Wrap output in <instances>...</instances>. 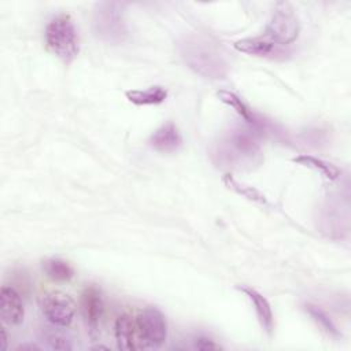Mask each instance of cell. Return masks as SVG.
Returning <instances> with one entry per match:
<instances>
[{"mask_svg": "<svg viewBox=\"0 0 351 351\" xmlns=\"http://www.w3.org/2000/svg\"><path fill=\"white\" fill-rule=\"evenodd\" d=\"M136 326L138 329L144 347H159L166 341L167 324L160 310L147 307L137 315Z\"/></svg>", "mask_w": 351, "mask_h": 351, "instance_id": "52a82bcc", "label": "cell"}, {"mask_svg": "<svg viewBox=\"0 0 351 351\" xmlns=\"http://www.w3.org/2000/svg\"><path fill=\"white\" fill-rule=\"evenodd\" d=\"M47 344L52 350H71L69 339L60 333H49L47 336Z\"/></svg>", "mask_w": 351, "mask_h": 351, "instance_id": "ffe728a7", "label": "cell"}, {"mask_svg": "<svg viewBox=\"0 0 351 351\" xmlns=\"http://www.w3.org/2000/svg\"><path fill=\"white\" fill-rule=\"evenodd\" d=\"M136 325L129 314H122L115 321V340L119 350H136Z\"/></svg>", "mask_w": 351, "mask_h": 351, "instance_id": "4fadbf2b", "label": "cell"}, {"mask_svg": "<svg viewBox=\"0 0 351 351\" xmlns=\"http://www.w3.org/2000/svg\"><path fill=\"white\" fill-rule=\"evenodd\" d=\"M306 311L310 314V317L329 335L335 336V337H339L340 333H339V329L336 328V325L333 324V321L330 319V317L318 306L315 304H306Z\"/></svg>", "mask_w": 351, "mask_h": 351, "instance_id": "ac0fdd59", "label": "cell"}, {"mask_svg": "<svg viewBox=\"0 0 351 351\" xmlns=\"http://www.w3.org/2000/svg\"><path fill=\"white\" fill-rule=\"evenodd\" d=\"M93 30L107 43H121L128 36L122 4L117 1H100L93 10Z\"/></svg>", "mask_w": 351, "mask_h": 351, "instance_id": "277c9868", "label": "cell"}, {"mask_svg": "<svg viewBox=\"0 0 351 351\" xmlns=\"http://www.w3.org/2000/svg\"><path fill=\"white\" fill-rule=\"evenodd\" d=\"M40 307L45 318L56 326L67 328L73 322L75 304L74 300L64 292H45L40 298Z\"/></svg>", "mask_w": 351, "mask_h": 351, "instance_id": "8992f818", "label": "cell"}, {"mask_svg": "<svg viewBox=\"0 0 351 351\" xmlns=\"http://www.w3.org/2000/svg\"><path fill=\"white\" fill-rule=\"evenodd\" d=\"M193 347L202 351H210V350H221V346L217 344L214 340L206 336H197L193 340Z\"/></svg>", "mask_w": 351, "mask_h": 351, "instance_id": "44dd1931", "label": "cell"}, {"mask_svg": "<svg viewBox=\"0 0 351 351\" xmlns=\"http://www.w3.org/2000/svg\"><path fill=\"white\" fill-rule=\"evenodd\" d=\"M178 52L185 64L196 74L210 78H223L229 71V63L219 45L206 37L191 34L178 44Z\"/></svg>", "mask_w": 351, "mask_h": 351, "instance_id": "6da1fadb", "label": "cell"}, {"mask_svg": "<svg viewBox=\"0 0 351 351\" xmlns=\"http://www.w3.org/2000/svg\"><path fill=\"white\" fill-rule=\"evenodd\" d=\"M234 48L239 52L267 58L274 56L276 53H281L278 49V45H276L273 41H270L267 37H250V38H241L236 41Z\"/></svg>", "mask_w": 351, "mask_h": 351, "instance_id": "7c38bea8", "label": "cell"}, {"mask_svg": "<svg viewBox=\"0 0 351 351\" xmlns=\"http://www.w3.org/2000/svg\"><path fill=\"white\" fill-rule=\"evenodd\" d=\"M239 289L241 292H244L245 296L251 300L262 328L270 335L273 332V328H274V318H273L271 306L267 302V299L262 293H259L256 289H254L251 287H239Z\"/></svg>", "mask_w": 351, "mask_h": 351, "instance_id": "8fae6325", "label": "cell"}, {"mask_svg": "<svg viewBox=\"0 0 351 351\" xmlns=\"http://www.w3.org/2000/svg\"><path fill=\"white\" fill-rule=\"evenodd\" d=\"M48 48L64 63H70L78 55V36L73 19L67 14L55 16L45 27Z\"/></svg>", "mask_w": 351, "mask_h": 351, "instance_id": "3957f363", "label": "cell"}, {"mask_svg": "<svg viewBox=\"0 0 351 351\" xmlns=\"http://www.w3.org/2000/svg\"><path fill=\"white\" fill-rule=\"evenodd\" d=\"M81 308L90 332H95L103 314V299L95 285H89L84 289L81 295Z\"/></svg>", "mask_w": 351, "mask_h": 351, "instance_id": "9c48e42d", "label": "cell"}, {"mask_svg": "<svg viewBox=\"0 0 351 351\" xmlns=\"http://www.w3.org/2000/svg\"><path fill=\"white\" fill-rule=\"evenodd\" d=\"M299 19L289 3L281 1L273 10L271 18L266 25L265 37L276 45H288L299 36Z\"/></svg>", "mask_w": 351, "mask_h": 351, "instance_id": "5b68a950", "label": "cell"}, {"mask_svg": "<svg viewBox=\"0 0 351 351\" xmlns=\"http://www.w3.org/2000/svg\"><path fill=\"white\" fill-rule=\"evenodd\" d=\"M5 348H7V335L4 328H1V350H5Z\"/></svg>", "mask_w": 351, "mask_h": 351, "instance_id": "7402d4cb", "label": "cell"}, {"mask_svg": "<svg viewBox=\"0 0 351 351\" xmlns=\"http://www.w3.org/2000/svg\"><path fill=\"white\" fill-rule=\"evenodd\" d=\"M0 315L3 322L10 325H18L23 319V304L19 293L12 287L4 285L0 291Z\"/></svg>", "mask_w": 351, "mask_h": 351, "instance_id": "ba28073f", "label": "cell"}, {"mask_svg": "<svg viewBox=\"0 0 351 351\" xmlns=\"http://www.w3.org/2000/svg\"><path fill=\"white\" fill-rule=\"evenodd\" d=\"M293 162L298 165L318 170L328 180H336L340 176V170L337 166H335L326 160H322L319 158L311 156V155H299V156L293 158Z\"/></svg>", "mask_w": 351, "mask_h": 351, "instance_id": "9a60e30c", "label": "cell"}, {"mask_svg": "<svg viewBox=\"0 0 351 351\" xmlns=\"http://www.w3.org/2000/svg\"><path fill=\"white\" fill-rule=\"evenodd\" d=\"M217 96L219 97L221 101H223L225 104H228L229 107H232L244 121H247L251 125H256V119L252 114V111L248 108V106L233 92L226 90V89H221L217 92Z\"/></svg>", "mask_w": 351, "mask_h": 351, "instance_id": "2e32d148", "label": "cell"}, {"mask_svg": "<svg viewBox=\"0 0 351 351\" xmlns=\"http://www.w3.org/2000/svg\"><path fill=\"white\" fill-rule=\"evenodd\" d=\"M126 99L136 106H152L160 104L167 97V90L160 85H152L147 89H130L126 90Z\"/></svg>", "mask_w": 351, "mask_h": 351, "instance_id": "5bb4252c", "label": "cell"}, {"mask_svg": "<svg viewBox=\"0 0 351 351\" xmlns=\"http://www.w3.org/2000/svg\"><path fill=\"white\" fill-rule=\"evenodd\" d=\"M181 143L180 132L173 122L162 125L149 137V145L160 152H173L178 149Z\"/></svg>", "mask_w": 351, "mask_h": 351, "instance_id": "30bf717a", "label": "cell"}, {"mask_svg": "<svg viewBox=\"0 0 351 351\" xmlns=\"http://www.w3.org/2000/svg\"><path fill=\"white\" fill-rule=\"evenodd\" d=\"M217 155L226 166L244 167L261 160V143L254 130L237 128L230 130L219 143Z\"/></svg>", "mask_w": 351, "mask_h": 351, "instance_id": "7a4b0ae2", "label": "cell"}, {"mask_svg": "<svg viewBox=\"0 0 351 351\" xmlns=\"http://www.w3.org/2000/svg\"><path fill=\"white\" fill-rule=\"evenodd\" d=\"M223 182L226 184L228 188L236 191L239 195H243V196H245L247 199H251V200L259 202V203H266L265 196H263L259 191H256V189L252 188V186H245V185L240 184L239 181H236V180H234L233 177H230L229 174H226V176L223 177Z\"/></svg>", "mask_w": 351, "mask_h": 351, "instance_id": "d6986e66", "label": "cell"}, {"mask_svg": "<svg viewBox=\"0 0 351 351\" xmlns=\"http://www.w3.org/2000/svg\"><path fill=\"white\" fill-rule=\"evenodd\" d=\"M43 269H44L45 274L55 281H67L74 274L73 267L67 262H64L62 259H56V258L44 261Z\"/></svg>", "mask_w": 351, "mask_h": 351, "instance_id": "e0dca14e", "label": "cell"}, {"mask_svg": "<svg viewBox=\"0 0 351 351\" xmlns=\"http://www.w3.org/2000/svg\"><path fill=\"white\" fill-rule=\"evenodd\" d=\"M18 350H40L37 346H34V344H22V346H19L18 347Z\"/></svg>", "mask_w": 351, "mask_h": 351, "instance_id": "603a6c76", "label": "cell"}]
</instances>
